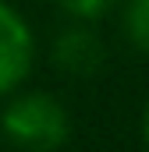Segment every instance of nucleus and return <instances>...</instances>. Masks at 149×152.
<instances>
[{
	"label": "nucleus",
	"mask_w": 149,
	"mask_h": 152,
	"mask_svg": "<svg viewBox=\"0 0 149 152\" xmlns=\"http://www.w3.org/2000/svg\"><path fill=\"white\" fill-rule=\"evenodd\" d=\"M103 39L96 36L92 28H64L57 42H53V64L74 78H89L103 67Z\"/></svg>",
	"instance_id": "3"
},
{
	"label": "nucleus",
	"mask_w": 149,
	"mask_h": 152,
	"mask_svg": "<svg viewBox=\"0 0 149 152\" xmlns=\"http://www.w3.org/2000/svg\"><path fill=\"white\" fill-rule=\"evenodd\" d=\"M124 32L142 53H149V0H128V7H124Z\"/></svg>",
	"instance_id": "4"
},
{
	"label": "nucleus",
	"mask_w": 149,
	"mask_h": 152,
	"mask_svg": "<svg viewBox=\"0 0 149 152\" xmlns=\"http://www.w3.org/2000/svg\"><path fill=\"white\" fill-rule=\"evenodd\" d=\"M4 134L25 152H53L68 142V110L46 96V92H25L4 110Z\"/></svg>",
	"instance_id": "1"
},
{
	"label": "nucleus",
	"mask_w": 149,
	"mask_h": 152,
	"mask_svg": "<svg viewBox=\"0 0 149 152\" xmlns=\"http://www.w3.org/2000/svg\"><path fill=\"white\" fill-rule=\"evenodd\" d=\"M32 53H36V42L25 18L7 0H0V92H11L29 78Z\"/></svg>",
	"instance_id": "2"
},
{
	"label": "nucleus",
	"mask_w": 149,
	"mask_h": 152,
	"mask_svg": "<svg viewBox=\"0 0 149 152\" xmlns=\"http://www.w3.org/2000/svg\"><path fill=\"white\" fill-rule=\"evenodd\" d=\"M142 142H146V149H149V106H146V113H142Z\"/></svg>",
	"instance_id": "6"
},
{
	"label": "nucleus",
	"mask_w": 149,
	"mask_h": 152,
	"mask_svg": "<svg viewBox=\"0 0 149 152\" xmlns=\"http://www.w3.org/2000/svg\"><path fill=\"white\" fill-rule=\"evenodd\" d=\"M57 4H60L71 18H85V21H89V18H100L114 0H57Z\"/></svg>",
	"instance_id": "5"
}]
</instances>
